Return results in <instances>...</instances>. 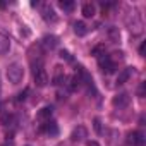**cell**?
<instances>
[{
	"label": "cell",
	"mask_w": 146,
	"mask_h": 146,
	"mask_svg": "<svg viewBox=\"0 0 146 146\" xmlns=\"http://www.w3.org/2000/svg\"><path fill=\"white\" fill-rule=\"evenodd\" d=\"M40 132H46L48 136H57L58 134V125L55 120H46L40 125Z\"/></svg>",
	"instance_id": "9c48e42d"
},
{
	"label": "cell",
	"mask_w": 146,
	"mask_h": 146,
	"mask_svg": "<svg viewBox=\"0 0 146 146\" xmlns=\"http://www.w3.org/2000/svg\"><path fill=\"white\" fill-rule=\"evenodd\" d=\"M9 50H11V40H9V36L0 33V55L9 53Z\"/></svg>",
	"instance_id": "9a60e30c"
},
{
	"label": "cell",
	"mask_w": 146,
	"mask_h": 146,
	"mask_svg": "<svg viewBox=\"0 0 146 146\" xmlns=\"http://www.w3.org/2000/svg\"><path fill=\"white\" fill-rule=\"evenodd\" d=\"M86 137H88V131H86L84 125H78L74 131H72V134H70V141L72 143H81Z\"/></svg>",
	"instance_id": "ba28073f"
},
{
	"label": "cell",
	"mask_w": 146,
	"mask_h": 146,
	"mask_svg": "<svg viewBox=\"0 0 146 146\" xmlns=\"http://www.w3.org/2000/svg\"><path fill=\"white\" fill-rule=\"evenodd\" d=\"M144 48H146V41H143V45L139 46V53L141 55H144Z\"/></svg>",
	"instance_id": "cb8c5ba5"
},
{
	"label": "cell",
	"mask_w": 146,
	"mask_h": 146,
	"mask_svg": "<svg viewBox=\"0 0 146 146\" xmlns=\"http://www.w3.org/2000/svg\"><path fill=\"white\" fill-rule=\"evenodd\" d=\"M93 125H95L96 134H102V132H103V129H102V120H100V119H95V120H93Z\"/></svg>",
	"instance_id": "7402d4cb"
},
{
	"label": "cell",
	"mask_w": 146,
	"mask_h": 146,
	"mask_svg": "<svg viewBox=\"0 0 146 146\" xmlns=\"http://www.w3.org/2000/svg\"><path fill=\"white\" fill-rule=\"evenodd\" d=\"M74 33H76L78 36H84V35L88 33V26H86L83 21H78V23H74Z\"/></svg>",
	"instance_id": "e0dca14e"
},
{
	"label": "cell",
	"mask_w": 146,
	"mask_h": 146,
	"mask_svg": "<svg viewBox=\"0 0 146 146\" xmlns=\"http://www.w3.org/2000/svg\"><path fill=\"white\" fill-rule=\"evenodd\" d=\"M131 74H132V67H125V69H122V70L119 72V76H117V84H125L127 79L131 78Z\"/></svg>",
	"instance_id": "5bb4252c"
},
{
	"label": "cell",
	"mask_w": 146,
	"mask_h": 146,
	"mask_svg": "<svg viewBox=\"0 0 146 146\" xmlns=\"http://www.w3.org/2000/svg\"><path fill=\"white\" fill-rule=\"evenodd\" d=\"M129 103H131V96H129L127 93H119V95L113 96V100H112V105H113L115 108H119V110L129 107Z\"/></svg>",
	"instance_id": "8992f818"
},
{
	"label": "cell",
	"mask_w": 146,
	"mask_h": 146,
	"mask_svg": "<svg viewBox=\"0 0 146 146\" xmlns=\"http://www.w3.org/2000/svg\"><path fill=\"white\" fill-rule=\"evenodd\" d=\"M53 84L55 86H60V84H65V81H67V76H65V70H64V67L62 65H57L55 67V70H53Z\"/></svg>",
	"instance_id": "30bf717a"
},
{
	"label": "cell",
	"mask_w": 146,
	"mask_h": 146,
	"mask_svg": "<svg viewBox=\"0 0 146 146\" xmlns=\"http://www.w3.org/2000/svg\"><path fill=\"white\" fill-rule=\"evenodd\" d=\"M60 57L65 58V60H69V62H72V57H70V53H69L67 50H62V52H60Z\"/></svg>",
	"instance_id": "603a6c76"
},
{
	"label": "cell",
	"mask_w": 146,
	"mask_h": 146,
	"mask_svg": "<svg viewBox=\"0 0 146 146\" xmlns=\"http://www.w3.org/2000/svg\"><path fill=\"white\" fill-rule=\"evenodd\" d=\"M108 38H110L112 43H117V41L120 40V31H119V28L110 26V28H108Z\"/></svg>",
	"instance_id": "ac0fdd59"
},
{
	"label": "cell",
	"mask_w": 146,
	"mask_h": 146,
	"mask_svg": "<svg viewBox=\"0 0 146 146\" xmlns=\"http://www.w3.org/2000/svg\"><path fill=\"white\" fill-rule=\"evenodd\" d=\"M58 5L65 11V12H70V11H74V7H76V4L72 2V0H62V2H58Z\"/></svg>",
	"instance_id": "ffe728a7"
},
{
	"label": "cell",
	"mask_w": 146,
	"mask_h": 146,
	"mask_svg": "<svg viewBox=\"0 0 146 146\" xmlns=\"http://www.w3.org/2000/svg\"><path fill=\"white\" fill-rule=\"evenodd\" d=\"M125 23H127V28L131 29L132 35H141L143 29H144V23H143V16L141 12L132 7L129 12H127V17H125Z\"/></svg>",
	"instance_id": "6da1fadb"
},
{
	"label": "cell",
	"mask_w": 146,
	"mask_h": 146,
	"mask_svg": "<svg viewBox=\"0 0 146 146\" xmlns=\"http://www.w3.org/2000/svg\"><path fill=\"white\" fill-rule=\"evenodd\" d=\"M41 16H43V19L46 21V23H57V14H55V11H53V7L52 5H48V4H45L43 5V9H41Z\"/></svg>",
	"instance_id": "8fae6325"
},
{
	"label": "cell",
	"mask_w": 146,
	"mask_h": 146,
	"mask_svg": "<svg viewBox=\"0 0 146 146\" xmlns=\"http://www.w3.org/2000/svg\"><path fill=\"white\" fill-rule=\"evenodd\" d=\"M81 12H83V16H84V17H88V19H90V17H93V16L96 14V7H95V4H84Z\"/></svg>",
	"instance_id": "2e32d148"
},
{
	"label": "cell",
	"mask_w": 146,
	"mask_h": 146,
	"mask_svg": "<svg viewBox=\"0 0 146 146\" xmlns=\"http://www.w3.org/2000/svg\"><path fill=\"white\" fill-rule=\"evenodd\" d=\"M88 146H100L96 141H88Z\"/></svg>",
	"instance_id": "484cf974"
},
{
	"label": "cell",
	"mask_w": 146,
	"mask_h": 146,
	"mask_svg": "<svg viewBox=\"0 0 146 146\" xmlns=\"http://www.w3.org/2000/svg\"><path fill=\"white\" fill-rule=\"evenodd\" d=\"M28 146H29V144H28Z\"/></svg>",
	"instance_id": "83f0119b"
},
{
	"label": "cell",
	"mask_w": 146,
	"mask_h": 146,
	"mask_svg": "<svg viewBox=\"0 0 146 146\" xmlns=\"http://www.w3.org/2000/svg\"><path fill=\"white\" fill-rule=\"evenodd\" d=\"M52 115H53V108H52V107H43V108L36 113V119L43 124V122L50 120V119H52Z\"/></svg>",
	"instance_id": "4fadbf2b"
},
{
	"label": "cell",
	"mask_w": 146,
	"mask_h": 146,
	"mask_svg": "<svg viewBox=\"0 0 146 146\" xmlns=\"http://www.w3.org/2000/svg\"><path fill=\"white\" fill-rule=\"evenodd\" d=\"M7 79L12 84H19L24 79V67L19 62H14V64H11L7 67Z\"/></svg>",
	"instance_id": "7a4b0ae2"
},
{
	"label": "cell",
	"mask_w": 146,
	"mask_h": 146,
	"mask_svg": "<svg viewBox=\"0 0 146 146\" xmlns=\"http://www.w3.org/2000/svg\"><path fill=\"white\" fill-rule=\"evenodd\" d=\"M83 81H84V72H83V69H81V67H78V70L74 72V76L70 78L69 90H70V91H76V90L83 84Z\"/></svg>",
	"instance_id": "5b68a950"
},
{
	"label": "cell",
	"mask_w": 146,
	"mask_h": 146,
	"mask_svg": "<svg viewBox=\"0 0 146 146\" xmlns=\"http://www.w3.org/2000/svg\"><path fill=\"white\" fill-rule=\"evenodd\" d=\"M127 143H129L131 146H144L146 137H144V134H143L141 131H134V132H131V134H129Z\"/></svg>",
	"instance_id": "52a82bcc"
},
{
	"label": "cell",
	"mask_w": 146,
	"mask_h": 146,
	"mask_svg": "<svg viewBox=\"0 0 146 146\" xmlns=\"http://www.w3.org/2000/svg\"><path fill=\"white\" fill-rule=\"evenodd\" d=\"M4 146H14V141H12V139H11V141H5Z\"/></svg>",
	"instance_id": "4316f807"
},
{
	"label": "cell",
	"mask_w": 146,
	"mask_h": 146,
	"mask_svg": "<svg viewBox=\"0 0 146 146\" xmlns=\"http://www.w3.org/2000/svg\"><path fill=\"white\" fill-rule=\"evenodd\" d=\"M57 45H58V38H57L55 35H46V36L41 40V46H43L45 50H53Z\"/></svg>",
	"instance_id": "7c38bea8"
},
{
	"label": "cell",
	"mask_w": 146,
	"mask_h": 146,
	"mask_svg": "<svg viewBox=\"0 0 146 146\" xmlns=\"http://www.w3.org/2000/svg\"><path fill=\"white\" fill-rule=\"evenodd\" d=\"M12 120H14V115H12V113H4V115H2V119H0L2 125H11V124H12Z\"/></svg>",
	"instance_id": "44dd1931"
},
{
	"label": "cell",
	"mask_w": 146,
	"mask_h": 146,
	"mask_svg": "<svg viewBox=\"0 0 146 146\" xmlns=\"http://www.w3.org/2000/svg\"><path fill=\"white\" fill-rule=\"evenodd\" d=\"M91 55H93V57H96V58L103 57V55H105V45H103V43L96 45V46H95V48L91 50Z\"/></svg>",
	"instance_id": "d6986e66"
},
{
	"label": "cell",
	"mask_w": 146,
	"mask_h": 146,
	"mask_svg": "<svg viewBox=\"0 0 146 146\" xmlns=\"http://www.w3.org/2000/svg\"><path fill=\"white\" fill-rule=\"evenodd\" d=\"M139 96H144V83H141L139 86Z\"/></svg>",
	"instance_id": "d4e9b609"
},
{
	"label": "cell",
	"mask_w": 146,
	"mask_h": 146,
	"mask_svg": "<svg viewBox=\"0 0 146 146\" xmlns=\"http://www.w3.org/2000/svg\"><path fill=\"white\" fill-rule=\"evenodd\" d=\"M98 64H100V67L103 69V72H107V74H112V72H115V69H117L115 60H113L110 55H107V53L98 58Z\"/></svg>",
	"instance_id": "277c9868"
},
{
	"label": "cell",
	"mask_w": 146,
	"mask_h": 146,
	"mask_svg": "<svg viewBox=\"0 0 146 146\" xmlns=\"http://www.w3.org/2000/svg\"><path fill=\"white\" fill-rule=\"evenodd\" d=\"M33 78H35L36 86H40V88L48 84V74L43 69V62L41 60H38V64H33Z\"/></svg>",
	"instance_id": "3957f363"
}]
</instances>
